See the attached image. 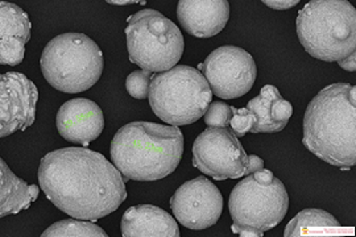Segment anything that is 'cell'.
I'll list each match as a JSON object with an SVG mask.
<instances>
[{
    "label": "cell",
    "instance_id": "27",
    "mask_svg": "<svg viewBox=\"0 0 356 237\" xmlns=\"http://www.w3.org/2000/svg\"><path fill=\"white\" fill-rule=\"evenodd\" d=\"M107 3L110 4H116V6H124V4H134V3H141L144 4L145 1H136V0H108Z\"/></svg>",
    "mask_w": 356,
    "mask_h": 237
},
{
    "label": "cell",
    "instance_id": "20",
    "mask_svg": "<svg viewBox=\"0 0 356 237\" xmlns=\"http://www.w3.org/2000/svg\"><path fill=\"white\" fill-rule=\"evenodd\" d=\"M42 237H107L108 235L91 222L82 219H65L51 224L44 234Z\"/></svg>",
    "mask_w": 356,
    "mask_h": 237
},
{
    "label": "cell",
    "instance_id": "14",
    "mask_svg": "<svg viewBox=\"0 0 356 237\" xmlns=\"http://www.w3.org/2000/svg\"><path fill=\"white\" fill-rule=\"evenodd\" d=\"M178 22L194 38L216 36L225 29L229 19L227 0H179Z\"/></svg>",
    "mask_w": 356,
    "mask_h": 237
},
{
    "label": "cell",
    "instance_id": "12",
    "mask_svg": "<svg viewBox=\"0 0 356 237\" xmlns=\"http://www.w3.org/2000/svg\"><path fill=\"white\" fill-rule=\"evenodd\" d=\"M38 90L26 75L16 72L0 76V136L26 131L35 123Z\"/></svg>",
    "mask_w": 356,
    "mask_h": 237
},
{
    "label": "cell",
    "instance_id": "26",
    "mask_svg": "<svg viewBox=\"0 0 356 237\" xmlns=\"http://www.w3.org/2000/svg\"><path fill=\"white\" fill-rule=\"evenodd\" d=\"M339 66L347 70V72H355L356 69V53H353L351 56H348L347 58H344L342 61H339Z\"/></svg>",
    "mask_w": 356,
    "mask_h": 237
},
{
    "label": "cell",
    "instance_id": "8",
    "mask_svg": "<svg viewBox=\"0 0 356 237\" xmlns=\"http://www.w3.org/2000/svg\"><path fill=\"white\" fill-rule=\"evenodd\" d=\"M124 29L129 61L151 73L173 69L184 53V36L177 25L156 10L128 17Z\"/></svg>",
    "mask_w": 356,
    "mask_h": 237
},
{
    "label": "cell",
    "instance_id": "16",
    "mask_svg": "<svg viewBox=\"0 0 356 237\" xmlns=\"http://www.w3.org/2000/svg\"><path fill=\"white\" fill-rule=\"evenodd\" d=\"M120 228L124 237H179L177 222L163 209L151 204L129 207Z\"/></svg>",
    "mask_w": 356,
    "mask_h": 237
},
{
    "label": "cell",
    "instance_id": "6",
    "mask_svg": "<svg viewBox=\"0 0 356 237\" xmlns=\"http://www.w3.org/2000/svg\"><path fill=\"white\" fill-rule=\"evenodd\" d=\"M41 72L51 88L76 94L92 88L104 67L102 50L83 33L51 38L40 58Z\"/></svg>",
    "mask_w": 356,
    "mask_h": 237
},
{
    "label": "cell",
    "instance_id": "1",
    "mask_svg": "<svg viewBox=\"0 0 356 237\" xmlns=\"http://www.w3.org/2000/svg\"><path fill=\"white\" fill-rule=\"evenodd\" d=\"M38 177L47 198L76 219H102L127 199V178L103 154L88 148L70 147L45 154Z\"/></svg>",
    "mask_w": 356,
    "mask_h": 237
},
{
    "label": "cell",
    "instance_id": "21",
    "mask_svg": "<svg viewBox=\"0 0 356 237\" xmlns=\"http://www.w3.org/2000/svg\"><path fill=\"white\" fill-rule=\"evenodd\" d=\"M152 78V73L147 70L132 72L126 79L128 94L135 99H147L149 97Z\"/></svg>",
    "mask_w": 356,
    "mask_h": 237
},
{
    "label": "cell",
    "instance_id": "13",
    "mask_svg": "<svg viewBox=\"0 0 356 237\" xmlns=\"http://www.w3.org/2000/svg\"><path fill=\"white\" fill-rule=\"evenodd\" d=\"M56 125L66 141L88 147L102 133L104 116L95 101L72 99L60 107Z\"/></svg>",
    "mask_w": 356,
    "mask_h": 237
},
{
    "label": "cell",
    "instance_id": "23",
    "mask_svg": "<svg viewBox=\"0 0 356 237\" xmlns=\"http://www.w3.org/2000/svg\"><path fill=\"white\" fill-rule=\"evenodd\" d=\"M254 122H256V117L248 108L232 107V117L229 122V126H231V132L236 138H242L244 135H247L252 129Z\"/></svg>",
    "mask_w": 356,
    "mask_h": 237
},
{
    "label": "cell",
    "instance_id": "9",
    "mask_svg": "<svg viewBox=\"0 0 356 237\" xmlns=\"http://www.w3.org/2000/svg\"><path fill=\"white\" fill-rule=\"evenodd\" d=\"M248 156L229 128H207L193 144V166L216 181L238 179L245 173Z\"/></svg>",
    "mask_w": 356,
    "mask_h": 237
},
{
    "label": "cell",
    "instance_id": "3",
    "mask_svg": "<svg viewBox=\"0 0 356 237\" xmlns=\"http://www.w3.org/2000/svg\"><path fill=\"white\" fill-rule=\"evenodd\" d=\"M184 153L178 126L151 122L123 125L111 141V161L127 179L159 181L177 169Z\"/></svg>",
    "mask_w": 356,
    "mask_h": 237
},
{
    "label": "cell",
    "instance_id": "15",
    "mask_svg": "<svg viewBox=\"0 0 356 237\" xmlns=\"http://www.w3.org/2000/svg\"><path fill=\"white\" fill-rule=\"evenodd\" d=\"M32 23L26 11L13 3L0 4V63L17 66L23 63Z\"/></svg>",
    "mask_w": 356,
    "mask_h": 237
},
{
    "label": "cell",
    "instance_id": "10",
    "mask_svg": "<svg viewBox=\"0 0 356 237\" xmlns=\"http://www.w3.org/2000/svg\"><path fill=\"white\" fill-rule=\"evenodd\" d=\"M211 91L222 99H236L245 95L256 81L252 56L239 47H220L198 65Z\"/></svg>",
    "mask_w": 356,
    "mask_h": 237
},
{
    "label": "cell",
    "instance_id": "11",
    "mask_svg": "<svg viewBox=\"0 0 356 237\" xmlns=\"http://www.w3.org/2000/svg\"><path fill=\"white\" fill-rule=\"evenodd\" d=\"M170 209L181 224L200 231L216 224L223 211V197L213 182L197 177L185 182L170 198Z\"/></svg>",
    "mask_w": 356,
    "mask_h": 237
},
{
    "label": "cell",
    "instance_id": "22",
    "mask_svg": "<svg viewBox=\"0 0 356 237\" xmlns=\"http://www.w3.org/2000/svg\"><path fill=\"white\" fill-rule=\"evenodd\" d=\"M204 123L210 128H229L232 107L223 101H214L204 115Z\"/></svg>",
    "mask_w": 356,
    "mask_h": 237
},
{
    "label": "cell",
    "instance_id": "18",
    "mask_svg": "<svg viewBox=\"0 0 356 237\" xmlns=\"http://www.w3.org/2000/svg\"><path fill=\"white\" fill-rule=\"evenodd\" d=\"M0 216L19 213L26 210L32 202L38 199L40 188L28 185L22 178L13 174L4 160L0 161Z\"/></svg>",
    "mask_w": 356,
    "mask_h": 237
},
{
    "label": "cell",
    "instance_id": "17",
    "mask_svg": "<svg viewBox=\"0 0 356 237\" xmlns=\"http://www.w3.org/2000/svg\"><path fill=\"white\" fill-rule=\"evenodd\" d=\"M256 117L252 133H277L282 131L293 113L292 104L281 97L277 88L267 85L260 94L248 101L247 107Z\"/></svg>",
    "mask_w": 356,
    "mask_h": 237
},
{
    "label": "cell",
    "instance_id": "19",
    "mask_svg": "<svg viewBox=\"0 0 356 237\" xmlns=\"http://www.w3.org/2000/svg\"><path fill=\"white\" fill-rule=\"evenodd\" d=\"M330 227H339V222L331 213L318 209H306L304 211L297 213L288 223L284 231V236H309L313 229H325Z\"/></svg>",
    "mask_w": 356,
    "mask_h": 237
},
{
    "label": "cell",
    "instance_id": "7",
    "mask_svg": "<svg viewBox=\"0 0 356 237\" xmlns=\"http://www.w3.org/2000/svg\"><path fill=\"white\" fill-rule=\"evenodd\" d=\"M148 99L157 117L179 126L193 124L204 116L213 99V91L198 69L178 65L153 75Z\"/></svg>",
    "mask_w": 356,
    "mask_h": 237
},
{
    "label": "cell",
    "instance_id": "25",
    "mask_svg": "<svg viewBox=\"0 0 356 237\" xmlns=\"http://www.w3.org/2000/svg\"><path fill=\"white\" fill-rule=\"evenodd\" d=\"M264 169V161L256 156H248V161H247V166H245V173L244 175L254 174L256 172H260Z\"/></svg>",
    "mask_w": 356,
    "mask_h": 237
},
{
    "label": "cell",
    "instance_id": "5",
    "mask_svg": "<svg viewBox=\"0 0 356 237\" xmlns=\"http://www.w3.org/2000/svg\"><path fill=\"white\" fill-rule=\"evenodd\" d=\"M289 207L286 188L268 169L247 175L231 191V231L242 237H261L284 220Z\"/></svg>",
    "mask_w": 356,
    "mask_h": 237
},
{
    "label": "cell",
    "instance_id": "2",
    "mask_svg": "<svg viewBox=\"0 0 356 237\" xmlns=\"http://www.w3.org/2000/svg\"><path fill=\"white\" fill-rule=\"evenodd\" d=\"M302 144L342 170L356 163V88L334 83L312 99L304 116Z\"/></svg>",
    "mask_w": 356,
    "mask_h": 237
},
{
    "label": "cell",
    "instance_id": "24",
    "mask_svg": "<svg viewBox=\"0 0 356 237\" xmlns=\"http://www.w3.org/2000/svg\"><path fill=\"white\" fill-rule=\"evenodd\" d=\"M263 3L269 8L284 11L297 6L300 1L298 0H263Z\"/></svg>",
    "mask_w": 356,
    "mask_h": 237
},
{
    "label": "cell",
    "instance_id": "4",
    "mask_svg": "<svg viewBox=\"0 0 356 237\" xmlns=\"http://www.w3.org/2000/svg\"><path fill=\"white\" fill-rule=\"evenodd\" d=\"M296 24L301 45L317 60L339 63L355 53L356 10L347 0H312Z\"/></svg>",
    "mask_w": 356,
    "mask_h": 237
}]
</instances>
